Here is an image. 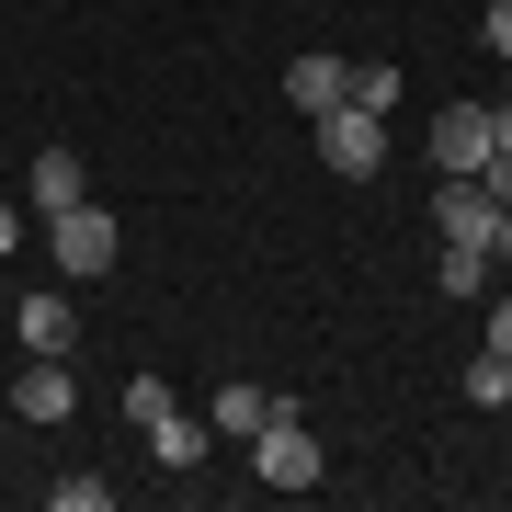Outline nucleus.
Masks as SVG:
<instances>
[{
  "label": "nucleus",
  "mask_w": 512,
  "mask_h": 512,
  "mask_svg": "<svg viewBox=\"0 0 512 512\" xmlns=\"http://www.w3.org/2000/svg\"><path fill=\"white\" fill-rule=\"evenodd\" d=\"M251 478H274V490H319L330 478V456H319V433H308L296 399H274V421L251 433Z\"/></svg>",
  "instance_id": "obj_1"
},
{
  "label": "nucleus",
  "mask_w": 512,
  "mask_h": 512,
  "mask_svg": "<svg viewBox=\"0 0 512 512\" xmlns=\"http://www.w3.org/2000/svg\"><path fill=\"white\" fill-rule=\"evenodd\" d=\"M46 239H57V274H69V285H103V274H114V251H126V239H114V217H103L92 194H80V205H57Z\"/></svg>",
  "instance_id": "obj_2"
},
{
  "label": "nucleus",
  "mask_w": 512,
  "mask_h": 512,
  "mask_svg": "<svg viewBox=\"0 0 512 512\" xmlns=\"http://www.w3.org/2000/svg\"><path fill=\"white\" fill-rule=\"evenodd\" d=\"M319 160L342 171V183H376V171H387V114L330 103V114H319Z\"/></svg>",
  "instance_id": "obj_3"
},
{
  "label": "nucleus",
  "mask_w": 512,
  "mask_h": 512,
  "mask_svg": "<svg viewBox=\"0 0 512 512\" xmlns=\"http://www.w3.org/2000/svg\"><path fill=\"white\" fill-rule=\"evenodd\" d=\"M12 410H23V421H69V410H80V376H69V353H23V376H12Z\"/></svg>",
  "instance_id": "obj_4"
},
{
  "label": "nucleus",
  "mask_w": 512,
  "mask_h": 512,
  "mask_svg": "<svg viewBox=\"0 0 512 512\" xmlns=\"http://www.w3.org/2000/svg\"><path fill=\"white\" fill-rule=\"evenodd\" d=\"M478 160H490V103H444L433 114V171H467L478 183Z\"/></svg>",
  "instance_id": "obj_5"
},
{
  "label": "nucleus",
  "mask_w": 512,
  "mask_h": 512,
  "mask_svg": "<svg viewBox=\"0 0 512 512\" xmlns=\"http://www.w3.org/2000/svg\"><path fill=\"white\" fill-rule=\"evenodd\" d=\"M205 444H217V421H183V410L148 421V456H160L171 478H194V467H205Z\"/></svg>",
  "instance_id": "obj_6"
},
{
  "label": "nucleus",
  "mask_w": 512,
  "mask_h": 512,
  "mask_svg": "<svg viewBox=\"0 0 512 512\" xmlns=\"http://www.w3.org/2000/svg\"><path fill=\"white\" fill-rule=\"evenodd\" d=\"M285 103H296V114L353 103V69H342V57H296V69H285Z\"/></svg>",
  "instance_id": "obj_7"
},
{
  "label": "nucleus",
  "mask_w": 512,
  "mask_h": 512,
  "mask_svg": "<svg viewBox=\"0 0 512 512\" xmlns=\"http://www.w3.org/2000/svg\"><path fill=\"white\" fill-rule=\"evenodd\" d=\"M12 330H23V353H69L80 342V308H69V296H23Z\"/></svg>",
  "instance_id": "obj_8"
},
{
  "label": "nucleus",
  "mask_w": 512,
  "mask_h": 512,
  "mask_svg": "<svg viewBox=\"0 0 512 512\" xmlns=\"http://www.w3.org/2000/svg\"><path fill=\"white\" fill-rule=\"evenodd\" d=\"M490 217H501V205L478 194L467 171H444V194H433V228H444V239H490Z\"/></svg>",
  "instance_id": "obj_9"
},
{
  "label": "nucleus",
  "mask_w": 512,
  "mask_h": 512,
  "mask_svg": "<svg viewBox=\"0 0 512 512\" xmlns=\"http://www.w3.org/2000/svg\"><path fill=\"white\" fill-rule=\"evenodd\" d=\"M274 399H285V387H217V399H205V421H217V433H239V444H251L262 421H274Z\"/></svg>",
  "instance_id": "obj_10"
},
{
  "label": "nucleus",
  "mask_w": 512,
  "mask_h": 512,
  "mask_svg": "<svg viewBox=\"0 0 512 512\" xmlns=\"http://www.w3.org/2000/svg\"><path fill=\"white\" fill-rule=\"evenodd\" d=\"M23 183H35V205H46V217H57V205H80V194H92V183H80V160H69V148H35V171H23Z\"/></svg>",
  "instance_id": "obj_11"
},
{
  "label": "nucleus",
  "mask_w": 512,
  "mask_h": 512,
  "mask_svg": "<svg viewBox=\"0 0 512 512\" xmlns=\"http://www.w3.org/2000/svg\"><path fill=\"white\" fill-rule=\"evenodd\" d=\"M490 239H444V296H490Z\"/></svg>",
  "instance_id": "obj_12"
},
{
  "label": "nucleus",
  "mask_w": 512,
  "mask_h": 512,
  "mask_svg": "<svg viewBox=\"0 0 512 512\" xmlns=\"http://www.w3.org/2000/svg\"><path fill=\"white\" fill-rule=\"evenodd\" d=\"M467 399H478V410H501V399H512V365H501V353H490V342H478V353H467Z\"/></svg>",
  "instance_id": "obj_13"
},
{
  "label": "nucleus",
  "mask_w": 512,
  "mask_h": 512,
  "mask_svg": "<svg viewBox=\"0 0 512 512\" xmlns=\"http://www.w3.org/2000/svg\"><path fill=\"white\" fill-rule=\"evenodd\" d=\"M353 103H365V114L399 103V57H365V69H353Z\"/></svg>",
  "instance_id": "obj_14"
},
{
  "label": "nucleus",
  "mask_w": 512,
  "mask_h": 512,
  "mask_svg": "<svg viewBox=\"0 0 512 512\" xmlns=\"http://www.w3.org/2000/svg\"><path fill=\"white\" fill-rule=\"evenodd\" d=\"M160 410H171V376H126V421H137V433H148Z\"/></svg>",
  "instance_id": "obj_15"
},
{
  "label": "nucleus",
  "mask_w": 512,
  "mask_h": 512,
  "mask_svg": "<svg viewBox=\"0 0 512 512\" xmlns=\"http://www.w3.org/2000/svg\"><path fill=\"white\" fill-rule=\"evenodd\" d=\"M57 512H114V478H57Z\"/></svg>",
  "instance_id": "obj_16"
},
{
  "label": "nucleus",
  "mask_w": 512,
  "mask_h": 512,
  "mask_svg": "<svg viewBox=\"0 0 512 512\" xmlns=\"http://www.w3.org/2000/svg\"><path fill=\"white\" fill-rule=\"evenodd\" d=\"M478 194H490V205H512V148H490V160H478Z\"/></svg>",
  "instance_id": "obj_17"
},
{
  "label": "nucleus",
  "mask_w": 512,
  "mask_h": 512,
  "mask_svg": "<svg viewBox=\"0 0 512 512\" xmlns=\"http://www.w3.org/2000/svg\"><path fill=\"white\" fill-rule=\"evenodd\" d=\"M478 35H490V57H512V0H490V12H478Z\"/></svg>",
  "instance_id": "obj_18"
},
{
  "label": "nucleus",
  "mask_w": 512,
  "mask_h": 512,
  "mask_svg": "<svg viewBox=\"0 0 512 512\" xmlns=\"http://www.w3.org/2000/svg\"><path fill=\"white\" fill-rule=\"evenodd\" d=\"M490 353L512 365V296H490Z\"/></svg>",
  "instance_id": "obj_19"
},
{
  "label": "nucleus",
  "mask_w": 512,
  "mask_h": 512,
  "mask_svg": "<svg viewBox=\"0 0 512 512\" xmlns=\"http://www.w3.org/2000/svg\"><path fill=\"white\" fill-rule=\"evenodd\" d=\"M490 262H501V274H512V205H501V217H490Z\"/></svg>",
  "instance_id": "obj_20"
},
{
  "label": "nucleus",
  "mask_w": 512,
  "mask_h": 512,
  "mask_svg": "<svg viewBox=\"0 0 512 512\" xmlns=\"http://www.w3.org/2000/svg\"><path fill=\"white\" fill-rule=\"evenodd\" d=\"M23 251V217H12V205H0V262H12Z\"/></svg>",
  "instance_id": "obj_21"
},
{
  "label": "nucleus",
  "mask_w": 512,
  "mask_h": 512,
  "mask_svg": "<svg viewBox=\"0 0 512 512\" xmlns=\"http://www.w3.org/2000/svg\"><path fill=\"white\" fill-rule=\"evenodd\" d=\"M490 148H512V103H490Z\"/></svg>",
  "instance_id": "obj_22"
},
{
  "label": "nucleus",
  "mask_w": 512,
  "mask_h": 512,
  "mask_svg": "<svg viewBox=\"0 0 512 512\" xmlns=\"http://www.w3.org/2000/svg\"><path fill=\"white\" fill-rule=\"evenodd\" d=\"M501 478H512V467H501Z\"/></svg>",
  "instance_id": "obj_23"
}]
</instances>
